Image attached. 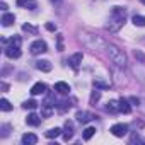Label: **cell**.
Here are the masks:
<instances>
[{"label": "cell", "instance_id": "obj_1", "mask_svg": "<svg viewBox=\"0 0 145 145\" xmlns=\"http://www.w3.org/2000/svg\"><path fill=\"white\" fill-rule=\"evenodd\" d=\"M125 21H126V9L125 7H113L111 9V16H109V24L106 26V29L109 31V33H118L121 27H123V24H125Z\"/></svg>", "mask_w": 145, "mask_h": 145}, {"label": "cell", "instance_id": "obj_2", "mask_svg": "<svg viewBox=\"0 0 145 145\" xmlns=\"http://www.w3.org/2000/svg\"><path fill=\"white\" fill-rule=\"evenodd\" d=\"M106 51H108V56H109L111 63H114V67H118V68H125L126 67V55L123 53V50H120L114 44H108Z\"/></svg>", "mask_w": 145, "mask_h": 145}, {"label": "cell", "instance_id": "obj_3", "mask_svg": "<svg viewBox=\"0 0 145 145\" xmlns=\"http://www.w3.org/2000/svg\"><path fill=\"white\" fill-rule=\"evenodd\" d=\"M55 108H56V104L55 103H50V97L41 104V116L43 118H50L53 113H55Z\"/></svg>", "mask_w": 145, "mask_h": 145}, {"label": "cell", "instance_id": "obj_4", "mask_svg": "<svg viewBox=\"0 0 145 145\" xmlns=\"http://www.w3.org/2000/svg\"><path fill=\"white\" fill-rule=\"evenodd\" d=\"M114 137H118V138H121V137H125L126 133H128V125H125V123H116V125H113L111 126V130H109Z\"/></svg>", "mask_w": 145, "mask_h": 145}, {"label": "cell", "instance_id": "obj_5", "mask_svg": "<svg viewBox=\"0 0 145 145\" xmlns=\"http://www.w3.org/2000/svg\"><path fill=\"white\" fill-rule=\"evenodd\" d=\"M46 51H48V46H46V43L41 41V39H36V41L31 44V53H33V55H41V53H46Z\"/></svg>", "mask_w": 145, "mask_h": 145}, {"label": "cell", "instance_id": "obj_6", "mask_svg": "<svg viewBox=\"0 0 145 145\" xmlns=\"http://www.w3.org/2000/svg\"><path fill=\"white\" fill-rule=\"evenodd\" d=\"M82 58H84V55H82L80 51H77L75 55H72V56L68 58V65H70L72 68H79V65L82 63Z\"/></svg>", "mask_w": 145, "mask_h": 145}, {"label": "cell", "instance_id": "obj_7", "mask_svg": "<svg viewBox=\"0 0 145 145\" xmlns=\"http://www.w3.org/2000/svg\"><path fill=\"white\" fill-rule=\"evenodd\" d=\"M75 118H77L79 123L86 125V123H89L91 120H94V114H91V113H87V111H79V113L75 114Z\"/></svg>", "mask_w": 145, "mask_h": 145}, {"label": "cell", "instance_id": "obj_8", "mask_svg": "<svg viewBox=\"0 0 145 145\" xmlns=\"http://www.w3.org/2000/svg\"><path fill=\"white\" fill-rule=\"evenodd\" d=\"M4 53L9 56V58H19L21 56V50L17 48V46H5V50H4Z\"/></svg>", "mask_w": 145, "mask_h": 145}, {"label": "cell", "instance_id": "obj_9", "mask_svg": "<svg viewBox=\"0 0 145 145\" xmlns=\"http://www.w3.org/2000/svg\"><path fill=\"white\" fill-rule=\"evenodd\" d=\"M55 91H56L58 94H61V96H67V94L70 92V86H68L67 82H56V84H55Z\"/></svg>", "mask_w": 145, "mask_h": 145}, {"label": "cell", "instance_id": "obj_10", "mask_svg": "<svg viewBox=\"0 0 145 145\" xmlns=\"http://www.w3.org/2000/svg\"><path fill=\"white\" fill-rule=\"evenodd\" d=\"M26 123L29 126H38V125H41V116H38L36 113H31V114H27Z\"/></svg>", "mask_w": 145, "mask_h": 145}, {"label": "cell", "instance_id": "obj_11", "mask_svg": "<svg viewBox=\"0 0 145 145\" xmlns=\"http://www.w3.org/2000/svg\"><path fill=\"white\" fill-rule=\"evenodd\" d=\"M44 92H46V86L43 82H38V84H34L31 87V94L33 96H39V94H44Z\"/></svg>", "mask_w": 145, "mask_h": 145}, {"label": "cell", "instance_id": "obj_12", "mask_svg": "<svg viewBox=\"0 0 145 145\" xmlns=\"http://www.w3.org/2000/svg\"><path fill=\"white\" fill-rule=\"evenodd\" d=\"M106 111L116 114V113H121V108H120V101H109L106 104Z\"/></svg>", "mask_w": 145, "mask_h": 145}, {"label": "cell", "instance_id": "obj_13", "mask_svg": "<svg viewBox=\"0 0 145 145\" xmlns=\"http://www.w3.org/2000/svg\"><path fill=\"white\" fill-rule=\"evenodd\" d=\"M21 140H22L24 145H34V143L38 142V137H36L34 133H24Z\"/></svg>", "mask_w": 145, "mask_h": 145}, {"label": "cell", "instance_id": "obj_14", "mask_svg": "<svg viewBox=\"0 0 145 145\" xmlns=\"http://www.w3.org/2000/svg\"><path fill=\"white\" fill-rule=\"evenodd\" d=\"M17 5H19V7H26V9H29V10H34V9L38 7V4L34 2V0H17Z\"/></svg>", "mask_w": 145, "mask_h": 145}, {"label": "cell", "instance_id": "obj_15", "mask_svg": "<svg viewBox=\"0 0 145 145\" xmlns=\"http://www.w3.org/2000/svg\"><path fill=\"white\" fill-rule=\"evenodd\" d=\"M72 137H74V123L67 121V123H65V133H63V138L68 142Z\"/></svg>", "mask_w": 145, "mask_h": 145}, {"label": "cell", "instance_id": "obj_16", "mask_svg": "<svg viewBox=\"0 0 145 145\" xmlns=\"http://www.w3.org/2000/svg\"><path fill=\"white\" fill-rule=\"evenodd\" d=\"M36 68L38 70H43V72H50L51 70V63L48 60H38L36 61Z\"/></svg>", "mask_w": 145, "mask_h": 145}, {"label": "cell", "instance_id": "obj_17", "mask_svg": "<svg viewBox=\"0 0 145 145\" xmlns=\"http://www.w3.org/2000/svg\"><path fill=\"white\" fill-rule=\"evenodd\" d=\"M2 43H4V44H10V46H17V48H21L22 39H21L19 36H12L10 39H2Z\"/></svg>", "mask_w": 145, "mask_h": 145}, {"label": "cell", "instance_id": "obj_18", "mask_svg": "<svg viewBox=\"0 0 145 145\" xmlns=\"http://www.w3.org/2000/svg\"><path fill=\"white\" fill-rule=\"evenodd\" d=\"M14 21H16V16H14V14L5 12V14L2 16V24H4V26H10V24H14Z\"/></svg>", "mask_w": 145, "mask_h": 145}, {"label": "cell", "instance_id": "obj_19", "mask_svg": "<svg viewBox=\"0 0 145 145\" xmlns=\"http://www.w3.org/2000/svg\"><path fill=\"white\" fill-rule=\"evenodd\" d=\"M94 135H96V128H94V126H87V128L84 130V133H82V138H84V140H91Z\"/></svg>", "mask_w": 145, "mask_h": 145}, {"label": "cell", "instance_id": "obj_20", "mask_svg": "<svg viewBox=\"0 0 145 145\" xmlns=\"http://www.w3.org/2000/svg\"><path fill=\"white\" fill-rule=\"evenodd\" d=\"M60 135H61V128H51V130L44 131V137H46V138H56V137H60Z\"/></svg>", "mask_w": 145, "mask_h": 145}, {"label": "cell", "instance_id": "obj_21", "mask_svg": "<svg viewBox=\"0 0 145 145\" xmlns=\"http://www.w3.org/2000/svg\"><path fill=\"white\" fill-rule=\"evenodd\" d=\"M120 108H121V113H125V114H128V113L131 111V108H130V104H128V99H125V97L120 99Z\"/></svg>", "mask_w": 145, "mask_h": 145}, {"label": "cell", "instance_id": "obj_22", "mask_svg": "<svg viewBox=\"0 0 145 145\" xmlns=\"http://www.w3.org/2000/svg\"><path fill=\"white\" fill-rule=\"evenodd\" d=\"M22 108H24V109H36V108H38V103H36L34 99H29V101H24Z\"/></svg>", "mask_w": 145, "mask_h": 145}, {"label": "cell", "instance_id": "obj_23", "mask_svg": "<svg viewBox=\"0 0 145 145\" xmlns=\"http://www.w3.org/2000/svg\"><path fill=\"white\" fill-rule=\"evenodd\" d=\"M131 21H133V24H135V26H140V27H142V26H145V16H133V19H131Z\"/></svg>", "mask_w": 145, "mask_h": 145}, {"label": "cell", "instance_id": "obj_24", "mask_svg": "<svg viewBox=\"0 0 145 145\" xmlns=\"http://www.w3.org/2000/svg\"><path fill=\"white\" fill-rule=\"evenodd\" d=\"M99 99H101V91H99V89L92 91V94H91V104H96Z\"/></svg>", "mask_w": 145, "mask_h": 145}, {"label": "cell", "instance_id": "obj_25", "mask_svg": "<svg viewBox=\"0 0 145 145\" xmlns=\"http://www.w3.org/2000/svg\"><path fill=\"white\" fill-rule=\"evenodd\" d=\"M22 31H26V33H29V34H38V27H34V26H31V24H24V26H22Z\"/></svg>", "mask_w": 145, "mask_h": 145}, {"label": "cell", "instance_id": "obj_26", "mask_svg": "<svg viewBox=\"0 0 145 145\" xmlns=\"http://www.w3.org/2000/svg\"><path fill=\"white\" fill-rule=\"evenodd\" d=\"M70 103L68 101H61V103H58L56 104V109H60V111H67V109H70Z\"/></svg>", "mask_w": 145, "mask_h": 145}, {"label": "cell", "instance_id": "obj_27", "mask_svg": "<svg viewBox=\"0 0 145 145\" xmlns=\"http://www.w3.org/2000/svg\"><path fill=\"white\" fill-rule=\"evenodd\" d=\"M0 108H2V111H10L12 109V104L7 99H2V101H0Z\"/></svg>", "mask_w": 145, "mask_h": 145}, {"label": "cell", "instance_id": "obj_28", "mask_svg": "<svg viewBox=\"0 0 145 145\" xmlns=\"http://www.w3.org/2000/svg\"><path fill=\"white\" fill-rule=\"evenodd\" d=\"M94 86H96V87H103V89L109 87V84H108V82H103V80H99V79H94Z\"/></svg>", "mask_w": 145, "mask_h": 145}, {"label": "cell", "instance_id": "obj_29", "mask_svg": "<svg viewBox=\"0 0 145 145\" xmlns=\"http://www.w3.org/2000/svg\"><path fill=\"white\" fill-rule=\"evenodd\" d=\"M58 51H63V36L61 34H58Z\"/></svg>", "mask_w": 145, "mask_h": 145}, {"label": "cell", "instance_id": "obj_30", "mask_svg": "<svg viewBox=\"0 0 145 145\" xmlns=\"http://www.w3.org/2000/svg\"><path fill=\"white\" fill-rule=\"evenodd\" d=\"M46 29H48V31H56V26L51 24V22H48V24H46Z\"/></svg>", "mask_w": 145, "mask_h": 145}, {"label": "cell", "instance_id": "obj_31", "mask_svg": "<svg viewBox=\"0 0 145 145\" xmlns=\"http://www.w3.org/2000/svg\"><path fill=\"white\" fill-rule=\"evenodd\" d=\"M140 2H142V4H145V0H140Z\"/></svg>", "mask_w": 145, "mask_h": 145}]
</instances>
